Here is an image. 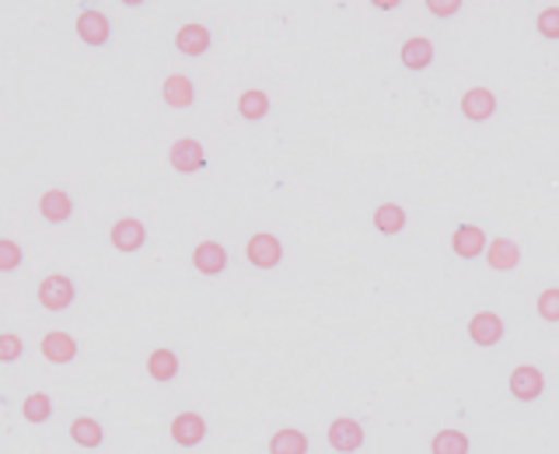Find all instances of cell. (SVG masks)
<instances>
[{
  "label": "cell",
  "mask_w": 559,
  "mask_h": 454,
  "mask_svg": "<svg viewBox=\"0 0 559 454\" xmlns=\"http://www.w3.org/2000/svg\"><path fill=\"white\" fill-rule=\"evenodd\" d=\"M497 413L503 423L528 427L538 423L559 402V371L552 360L524 357L507 367V374L497 384Z\"/></svg>",
  "instance_id": "cell-1"
},
{
  "label": "cell",
  "mask_w": 559,
  "mask_h": 454,
  "mask_svg": "<svg viewBox=\"0 0 559 454\" xmlns=\"http://www.w3.org/2000/svg\"><path fill=\"white\" fill-rule=\"evenodd\" d=\"M524 325H528V319H524L518 294L503 297V294L483 290L476 301L465 308L462 336L472 349H479V354H493L503 343H511Z\"/></svg>",
  "instance_id": "cell-2"
},
{
  "label": "cell",
  "mask_w": 559,
  "mask_h": 454,
  "mask_svg": "<svg viewBox=\"0 0 559 454\" xmlns=\"http://www.w3.org/2000/svg\"><path fill=\"white\" fill-rule=\"evenodd\" d=\"M497 433L493 427H483L476 416L451 413L427 427L419 454H493Z\"/></svg>",
  "instance_id": "cell-3"
},
{
  "label": "cell",
  "mask_w": 559,
  "mask_h": 454,
  "mask_svg": "<svg viewBox=\"0 0 559 454\" xmlns=\"http://www.w3.org/2000/svg\"><path fill=\"white\" fill-rule=\"evenodd\" d=\"M518 301L524 308L528 325L559 336V279H535V284L518 290Z\"/></svg>",
  "instance_id": "cell-4"
},
{
  "label": "cell",
  "mask_w": 559,
  "mask_h": 454,
  "mask_svg": "<svg viewBox=\"0 0 559 454\" xmlns=\"http://www.w3.org/2000/svg\"><path fill=\"white\" fill-rule=\"evenodd\" d=\"M367 220H371V231L378 238L402 241L413 231V224H416V206L409 200H402V196H381V200H374Z\"/></svg>",
  "instance_id": "cell-5"
},
{
  "label": "cell",
  "mask_w": 559,
  "mask_h": 454,
  "mask_svg": "<svg viewBox=\"0 0 559 454\" xmlns=\"http://www.w3.org/2000/svg\"><path fill=\"white\" fill-rule=\"evenodd\" d=\"M168 43H171V52H179L186 60H206L210 52H214L217 35L203 17H182V22L171 25Z\"/></svg>",
  "instance_id": "cell-6"
},
{
  "label": "cell",
  "mask_w": 559,
  "mask_h": 454,
  "mask_svg": "<svg viewBox=\"0 0 559 454\" xmlns=\"http://www.w3.org/2000/svg\"><path fill=\"white\" fill-rule=\"evenodd\" d=\"M81 301V279L74 273H46L39 284H35V304L49 314H63Z\"/></svg>",
  "instance_id": "cell-7"
},
{
  "label": "cell",
  "mask_w": 559,
  "mask_h": 454,
  "mask_svg": "<svg viewBox=\"0 0 559 454\" xmlns=\"http://www.w3.org/2000/svg\"><path fill=\"white\" fill-rule=\"evenodd\" d=\"M367 441H371V427L357 413H340L325 423V444L332 454H364Z\"/></svg>",
  "instance_id": "cell-8"
},
{
  "label": "cell",
  "mask_w": 559,
  "mask_h": 454,
  "mask_svg": "<svg viewBox=\"0 0 559 454\" xmlns=\"http://www.w3.org/2000/svg\"><path fill=\"white\" fill-rule=\"evenodd\" d=\"M437 57H441V46H437L433 35L416 32V35H406V39L399 43L395 67L406 77H424V74H430V70L437 67Z\"/></svg>",
  "instance_id": "cell-9"
},
{
  "label": "cell",
  "mask_w": 559,
  "mask_h": 454,
  "mask_svg": "<svg viewBox=\"0 0 559 454\" xmlns=\"http://www.w3.org/2000/svg\"><path fill=\"white\" fill-rule=\"evenodd\" d=\"M74 39L84 49H109L116 43V22L112 14L98 4H81L74 14Z\"/></svg>",
  "instance_id": "cell-10"
},
{
  "label": "cell",
  "mask_w": 559,
  "mask_h": 454,
  "mask_svg": "<svg viewBox=\"0 0 559 454\" xmlns=\"http://www.w3.org/2000/svg\"><path fill=\"white\" fill-rule=\"evenodd\" d=\"M489 241H493V235L486 231V227L479 220H454L451 227V259L459 262V266H479Z\"/></svg>",
  "instance_id": "cell-11"
},
{
  "label": "cell",
  "mask_w": 559,
  "mask_h": 454,
  "mask_svg": "<svg viewBox=\"0 0 559 454\" xmlns=\"http://www.w3.org/2000/svg\"><path fill=\"white\" fill-rule=\"evenodd\" d=\"M245 262L259 273H276L287 266V241L276 231H255L245 241Z\"/></svg>",
  "instance_id": "cell-12"
},
{
  "label": "cell",
  "mask_w": 559,
  "mask_h": 454,
  "mask_svg": "<svg viewBox=\"0 0 559 454\" xmlns=\"http://www.w3.org/2000/svg\"><path fill=\"white\" fill-rule=\"evenodd\" d=\"M459 116L468 122V127H486L500 116V95L497 87L489 84H468L459 95Z\"/></svg>",
  "instance_id": "cell-13"
},
{
  "label": "cell",
  "mask_w": 559,
  "mask_h": 454,
  "mask_svg": "<svg viewBox=\"0 0 559 454\" xmlns=\"http://www.w3.org/2000/svg\"><path fill=\"white\" fill-rule=\"evenodd\" d=\"M168 437H171L175 447L200 451L210 441V419H206V413L192 409V406L171 413V419H168Z\"/></svg>",
  "instance_id": "cell-14"
},
{
  "label": "cell",
  "mask_w": 559,
  "mask_h": 454,
  "mask_svg": "<svg viewBox=\"0 0 559 454\" xmlns=\"http://www.w3.org/2000/svg\"><path fill=\"white\" fill-rule=\"evenodd\" d=\"M479 266L489 276H514L524 266V244L514 235H497L493 241H489V249H486Z\"/></svg>",
  "instance_id": "cell-15"
},
{
  "label": "cell",
  "mask_w": 559,
  "mask_h": 454,
  "mask_svg": "<svg viewBox=\"0 0 559 454\" xmlns=\"http://www.w3.org/2000/svg\"><path fill=\"white\" fill-rule=\"evenodd\" d=\"M39 349H43L46 363H52V367H78L84 357L81 336H74V332H67V328H46L39 336Z\"/></svg>",
  "instance_id": "cell-16"
},
{
  "label": "cell",
  "mask_w": 559,
  "mask_h": 454,
  "mask_svg": "<svg viewBox=\"0 0 559 454\" xmlns=\"http://www.w3.org/2000/svg\"><path fill=\"white\" fill-rule=\"evenodd\" d=\"M67 437H70V444H74L78 451L98 454V451H105V444H109V423H105V419L95 416V413H78L67 423Z\"/></svg>",
  "instance_id": "cell-17"
},
{
  "label": "cell",
  "mask_w": 559,
  "mask_h": 454,
  "mask_svg": "<svg viewBox=\"0 0 559 454\" xmlns=\"http://www.w3.org/2000/svg\"><path fill=\"white\" fill-rule=\"evenodd\" d=\"M189 266L197 270L203 279H217L231 270V252H227V244L217 238H200L189 249Z\"/></svg>",
  "instance_id": "cell-18"
},
{
  "label": "cell",
  "mask_w": 559,
  "mask_h": 454,
  "mask_svg": "<svg viewBox=\"0 0 559 454\" xmlns=\"http://www.w3.org/2000/svg\"><path fill=\"white\" fill-rule=\"evenodd\" d=\"M147 238H151V231H147L144 217L127 214V217H116L109 224V244H112V252H119V255H140L147 249Z\"/></svg>",
  "instance_id": "cell-19"
},
{
  "label": "cell",
  "mask_w": 559,
  "mask_h": 454,
  "mask_svg": "<svg viewBox=\"0 0 559 454\" xmlns=\"http://www.w3.org/2000/svg\"><path fill=\"white\" fill-rule=\"evenodd\" d=\"M186 363H182V354L175 349L171 343H162V346H151L147 357H144V374L147 381L154 384H175L182 378Z\"/></svg>",
  "instance_id": "cell-20"
},
{
  "label": "cell",
  "mask_w": 559,
  "mask_h": 454,
  "mask_svg": "<svg viewBox=\"0 0 559 454\" xmlns=\"http://www.w3.org/2000/svg\"><path fill=\"white\" fill-rule=\"evenodd\" d=\"M35 210H39V217H43L49 227H63V224L74 220V214H78V200H74V192H70V189L52 186V189H46L43 196H39Z\"/></svg>",
  "instance_id": "cell-21"
},
{
  "label": "cell",
  "mask_w": 559,
  "mask_h": 454,
  "mask_svg": "<svg viewBox=\"0 0 559 454\" xmlns=\"http://www.w3.org/2000/svg\"><path fill=\"white\" fill-rule=\"evenodd\" d=\"M168 165L171 171H179V175H197L206 168V147H203V140L197 136H182V140H175V144L168 147Z\"/></svg>",
  "instance_id": "cell-22"
},
{
  "label": "cell",
  "mask_w": 559,
  "mask_h": 454,
  "mask_svg": "<svg viewBox=\"0 0 559 454\" xmlns=\"http://www.w3.org/2000/svg\"><path fill=\"white\" fill-rule=\"evenodd\" d=\"M266 454H314V441L305 427H276L266 437Z\"/></svg>",
  "instance_id": "cell-23"
},
{
  "label": "cell",
  "mask_w": 559,
  "mask_h": 454,
  "mask_svg": "<svg viewBox=\"0 0 559 454\" xmlns=\"http://www.w3.org/2000/svg\"><path fill=\"white\" fill-rule=\"evenodd\" d=\"M22 419L28 427H49L57 419V395L46 389H32L22 395Z\"/></svg>",
  "instance_id": "cell-24"
},
{
  "label": "cell",
  "mask_w": 559,
  "mask_h": 454,
  "mask_svg": "<svg viewBox=\"0 0 559 454\" xmlns=\"http://www.w3.org/2000/svg\"><path fill=\"white\" fill-rule=\"evenodd\" d=\"M235 112L241 122H266L273 116V95L266 87H245L235 101Z\"/></svg>",
  "instance_id": "cell-25"
},
{
  "label": "cell",
  "mask_w": 559,
  "mask_h": 454,
  "mask_svg": "<svg viewBox=\"0 0 559 454\" xmlns=\"http://www.w3.org/2000/svg\"><path fill=\"white\" fill-rule=\"evenodd\" d=\"M162 92H165L168 109H192V105H197V81L189 74H168Z\"/></svg>",
  "instance_id": "cell-26"
},
{
  "label": "cell",
  "mask_w": 559,
  "mask_h": 454,
  "mask_svg": "<svg viewBox=\"0 0 559 454\" xmlns=\"http://www.w3.org/2000/svg\"><path fill=\"white\" fill-rule=\"evenodd\" d=\"M25 259H28V249L14 235L0 238V276H4V279L17 276V270L25 266Z\"/></svg>",
  "instance_id": "cell-27"
},
{
  "label": "cell",
  "mask_w": 559,
  "mask_h": 454,
  "mask_svg": "<svg viewBox=\"0 0 559 454\" xmlns=\"http://www.w3.org/2000/svg\"><path fill=\"white\" fill-rule=\"evenodd\" d=\"M28 357V339L17 328H4L0 332V367H17Z\"/></svg>",
  "instance_id": "cell-28"
},
{
  "label": "cell",
  "mask_w": 559,
  "mask_h": 454,
  "mask_svg": "<svg viewBox=\"0 0 559 454\" xmlns=\"http://www.w3.org/2000/svg\"><path fill=\"white\" fill-rule=\"evenodd\" d=\"M468 11L465 0H424V14L437 25H448V22H459V17Z\"/></svg>",
  "instance_id": "cell-29"
},
{
  "label": "cell",
  "mask_w": 559,
  "mask_h": 454,
  "mask_svg": "<svg viewBox=\"0 0 559 454\" xmlns=\"http://www.w3.org/2000/svg\"><path fill=\"white\" fill-rule=\"evenodd\" d=\"M532 28L542 43H559V4H549V8H538L535 17H532Z\"/></svg>",
  "instance_id": "cell-30"
}]
</instances>
